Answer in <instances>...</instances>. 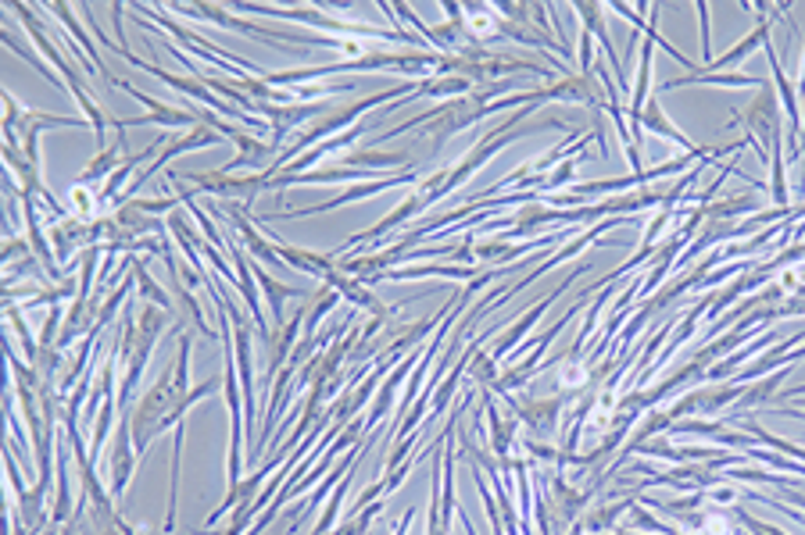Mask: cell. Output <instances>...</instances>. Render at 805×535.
<instances>
[{
	"label": "cell",
	"instance_id": "obj_4",
	"mask_svg": "<svg viewBox=\"0 0 805 535\" xmlns=\"http://www.w3.org/2000/svg\"><path fill=\"white\" fill-rule=\"evenodd\" d=\"M420 182V171H394V176H380L373 182H359V186H348L344 193H337L322 203H312V208H298V211H280V214H255V222H290V218H308V214H330L337 208H348V203H359V200H373L386 190H412V186Z\"/></svg>",
	"mask_w": 805,
	"mask_h": 535
},
{
	"label": "cell",
	"instance_id": "obj_23",
	"mask_svg": "<svg viewBox=\"0 0 805 535\" xmlns=\"http://www.w3.org/2000/svg\"><path fill=\"white\" fill-rule=\"evenodd\" d=\"M69 208H72V218H83V222H97V211H101L97 190H94V186L72 182V190H69Z\"/></svg>",
	"mask_w": 805,
	"mask_h": 535
},
{
	"label": "cell",
	"instance_id": "obj_25",
	"mask_svg": "<svg viewBox=\"0 0 805 535\" xmlns=\"http://www.w3.org/2000/svg\"><path fill=\"white\" fill-rule=\"evenodd\" d=\"M705 500L712 503V507H737L741 490H737L734 482H720V485H709V490H705Z\"/></svg>",
	"mask_w": 805,
	"mask_h": 535
},
{
	"label": "cell",
	"instance_id": "obj_14",
	"mask_svg": "<svg viewBox=\"0 0 805 535\" xmlns=\"http://www.w3.org/2000/svg\"><path fill=\"white\" fill-rule=\"evenodd\" d=\"M569 11L580 19L584 33H591L595 43L601 46V51H606V57L612 61V72L619 78V90L627 93V69H623V61H619L616 46H612V36H609V29H606V8H601V4H572ZM627 101H630V93H627Z\"/></svg>",
	"mask_w": 805,
	"mask_h": 535
},
{
	"label": "cell",
	"instance_id": "obj_27",
	"mask_svg": "<svg viewBox=\"0 0 805 535\" xmlns=\"http://www.w3.org/2000/svg\"><path fill=\"white\" fill-rule=\"evenodd\" d=\"M798 193L805 197V147H802V154H798Z\"/></svg>",
	"mask_w": 805,
	"mask_h": 535
},
{
	"label": "cell",
	"instance_id": "obj_18",
	"mask_svg": "<svg viewBox=\"0 0 805 535\" xmlns=\"http://www.w3.org/2000/svg\"><path fill=\"white\" fill-rule=\"evenodd\" d=\"M763 78L745 75V72H688L684 78H665V83L656 86V93L665 90H684V86H726V90H758Z\"/></svg>",
	"mask_w": 805,
	"mask_h": 535
},
{
	"label": "cell",
	"instance_id": "obj_17",
	"mask_svg": "<svg viewBox=\"0 0 805 535\" xmlns=\"http://www.w3.org/2000/svg\"><path fill=\"white\" fill-rule=\"evenodd\" d=\"M638 129H648V133H656V136H662V139H670V144H677L684 154H699L702 147L699 144H691V136H684L673 125V118L665 115V107H662V101H659V93H652V101L644 104V112H641V118H638Z\"/></svg>",
	"mask_w": 805,
	"mask_h": 535
},
{
	"label": "cell",
	"instance_id": "obj_9",
	"mask_svg": "<svg viewBox=\"0 0 805 535\" xmlns=\"http://www.w3.org/2000/svg\"><path fill=\"white\" fill-rule=\"evenodd\" d=\"M226 136H219L211 129V125H205L200 122L197 129L190 133V136H179V139H173V144H168L165 150H162V157L154 165H147V168H141V176H136L133 182H130V190H126V200H136V193L144 190V182L154 176V171H162L168 161H173V157H183V154H194V150H205V147H219Z\"/></svg>",
	"mask_w": 805,
	"mask_h": 535
},
{
	"label": "cell",
	"instance_id": "obj_13",
	"mask_svg": "<svg viewBox=\"0 0 805 535\" xmlns=\"http://www.w3.org/2000/svg\"><path fill=\"white\" fill-rule=\"evenodd\" d=\"M261 232L269 235V240L276 243V250H280V258L287 268H293V272H301V275H312V279H327L333 268H337V258L330 254H319V250H305V246H290L283 235H276L269 225H258Z\"/></svg>",
	"mask_w": 805,
	"mask_h": 535
},
{
	"label": "cell",
	"instance_id": "obj_20",
	"mask_svg": "<svg viewBox=\"0 0 805 535\" xmlns=\"http://www.w3.org/2000/svg\"><path fill=\"white\" fill-rule=\"evenodd\" d=\"M4 318H8V325H11V339L22 346V354H25V365L33 368L37 365V357H40V343L33 339V328L25 325V314H22V304H8L4 307Z\"/></svg>",
	"mask_w": 805,
	"mask_h": 535
},
{
	"label": "cell",
	"instance_id": "obj_16",
	"mask_svg": "<svg viewBox=\"0 0 805 535\" xmlns=\"http://www.w3.org/2000/svg\"><path fill=\"white\" fill-rule=\"evenodd\" d=\"M251 272H255V279H258V290L266 293V307H269V314H272V325L276 328H283L287 325V301H305V290H298V286H290V282H280V279H272L269 272H261V264H255L251 261Z\"/></svg>",
	"mask_w": 805,
	"mask_h": 535
},
{
	"label": "cell",
	"instance_id": "obj_24",
	"mask_svg": "<svg viewBox=\"0 0 805 535\" xmlns=\"http://www.w3.org/2000/svg\"><path fill=\"white\" fill-rule=\"evenodd\" d=\"M469 379L476 382V389H494L502 379V365L491 357V350H479L473 360H469Z\"/></svg>",
	"mask_w": 805,
	"mask_h": 535
},
{
	"label": "cell",
	"instance_id": "obj_1",
	"mask_svg": "<svg viewBox=\"0 0 805 535\" xmlns=\"http://www.w3.org/2000/svg\"><path fill=\"white\" fill-rule=\"evenodd\" d=\"M168 322H173V311H162L154 304H133L130 301L126 311H122V328L115 333L118 365H126V375H122V386H118L122 411H130L133 397L141 392L144 368L154 354V346H158V336L168 328Z\"/></svg>",
	"mask_w": 805,
	"mask_h": 535
},
{
	"label": "cell",
	"instance_id": "obj_26",
	"mask_svg": "<svg viewBox=\"0 0 805 535\" xmlns=\"http://www.w3.org/2000/svg\"><path fill=\"white\" fill-rule=\"evenodd\" d=\"M426 535H452V528L441 525V482L433 485V493H430V525H426Z\"/></svg>",
	"mask_w": 805,
	"mask_h": 535
},
{
	"label": "cell",
	"instance_id": "obj_10",
	"mask_svg": "<svg viewBox=\"0 0 805 535\" xmlns=\"http://www.w3.org/2000/svg\"><path fill=\"white\" fill-rule=\"evenodd\" d=\"M165 11L190 14V19H200V22H215V25L229 29V33H244V36H251V40H261V43L276 46V51H283V43L272 36V29H261V25L244 22L237 11H229L223 4H173V8H165Z\"/></svg>",
	"mask_w": 805,
	"mask_h": 535
},
{
	"label": "cell",
	"instance_id": "obj_15",
	"mask_svg": "<svg viewBox=\"0 0 805 535\" xmlns=\"http://www.w3.org/2000/svg\"><path fill=\"white\" fill-rule=\"evenodd\" d=\"M229 258H234V268H237V293L244 296L247 311H251V322L258 328L261 343H269L272 339V328H269L266 311H261V301H258V279L251 272V261L244 258V246H237V243H234V250H229Z\"/></svg>",
	"mask_w": 805,
	"mask_h": 535
},
{
	"label": "cell",
	"instance_id": "obj_21",
	"mask_svg": "<svg viewBox=\"0 0 805 535\" xmlns=\"http://www.w3.org/2000/svg\"><path fill=\"white\" fill-rule=\"evenodd\" d=\"M130 275H133V282H136V290H141L144 304H154V307H162V311H173V296H168V290H162L158 282L151 279L147 264H144L141 258H133Z\"/></svg>",
	"mask_w": 805,
	"mask_h": 535
},
{
	"label": "cell",
	"instance_id": "obj_5",
	"mask_svg": "<svg viewBox=\"0 0 805 535\" xmlns=\"http://www.w3.org/2000/svg\"><path fill=\"white\" fill-rule=\"evenodd\" d=\"M505 403L513 407V418L526 429V439L545 443L563 424V407L569 403V397H563V392H523V397L508 392Z\"/></svg>",
	"mask_w": 805,
	"mask_h": 535
},
{
	"label": "cell",
	"instance_id": "obj_12",
	"mask_svg": "<svg viewBox=\"0 0 805 535\" xmlns=\"http://www.w3.org/2000/svg\"><path fill=\"white\" fill-rule=\"evenodd\" d=\"M37 8H40V11H48V14H54V19H58L61 25H65V33L75 40V46H80V51L90 57V65L97 69V75H104L107 83L115 86V78H118V75L104 65V57H101V51H97V43L90 40V33L83 29V22H80V8H75V4H37Z\"/></svg>",
	"mask_w": 805,
	"mask_h": 535
},
{
	"label": "cell",
	"instance_id": "obj_7",
	"mask_svg": "<svg viewBox=\"0 0 805 535\" xmlns=\"http://www.w3.org/2000/svg\"><path fill=\"white\" fill-rule=\"evenodd\" d=\"M115 86L118 90H126L130 97L136 101V104H144L147 107V115H141V118H126V122H118V118H112V125L122 133V129H136V125H162V129H179V125H200V118H197V112H183V107H176V104H162V101H154V97H147L144 90H136L133 83H126V78H115Z\"/></svg>",
	"mask_w": 805,
	"mask_h": 535
},
{
	"label": "cell",
	"instance_id": "obj_28",
	"mask_svg": "<svg viewBox=\"0 0 805 535\" xmlns=\"http://www.w3.org/2000/svg\"><path fill=\"white\" fill-rule=\"evenodd\" d=\"M795 411H802V415H805V403H802V407H795Z\"/></svg>",
	"mask_w": 805,
	"mask_h": 535
},
{
	"label": "cell",
	"instance_id": "obj_3",
	"mask_svg": "<svg viewBox=\"0 0 805 535\" xmlns=\"http://www.w3.org/2000/svg\"><path fill=\"white\" fill-rule=\"evenodd\" d=\"M48 129H90L86 118H69V115H51L40 107H25L4 93V136L8 147H19L29 161L40 165V133Z\"/></svg>",
	"mask_w": 805,
	"mask_h": 535
},
{
	"label": "cell",
	"instance_id": "obj_22",
	"mask_svg": "<svg viewBox=\"0 0 805 535\" xmlns=\"http://www.w3.org/2000/svg\"><path fill=\"white\" fill-rule=\"evenodd\" d=\"M344 301V296H340L333 286H322V290H316L312 296H308V318H305V336H316V328H319V322L327 318V314Z\"/></svg>",
	"mask_w": 805,
	"mask_h": 535
},
{
	"label": "cell",
	"instance_id": "obj_11",
	"mask_svg": "<svg viewBox=\"0 0 805 535\" xmlns=\"http://www.w3.org/2000/svg\"><path fill=\"white\" fill-rule=\"evenodd\" d=\"M322 286H333L351 307H362L365 314H373V318H380V322H394V314H398V307H401V304L386 307V304L380 301V296L365 286L362 279H354V275H348V272H340V268H333V272H330L327 279H322Z\"/></svg>",
	"mask_w": 805,
	"mask_h": 535
},
{
	"label": "cell",
	"instance_id": "obj_8",
	"mask_svg": "<svg viewBox=\"0 0 805 535\" xmlns=\"http://www.w3.org/2000/svg\"><path fill=\"white\" fill-rule=\"evenodd\" d=\"M136 447H133V429H130V415L122 411L118 418V429H115V439H112V458H107V490L112 496L122 503L126 500V490L133 482V471H136Z\"/></svg>",
	"mask_w": 805,
	"mask_h": 535
},
{
	"label": "cell",
	"instance_id": "obj_2",
	"mask_svg": "<svg viewBox=\"0 0 805 535\" xmlns=\"http://www.w3.org/2000/svg\"><path fill=\"white\" fill-rule=\"evenodd\" d=\"M726 129H745L749 139L755 144V154L758 161L770 168V154L784 147V112H781V101H777V90H773L770 78H763L755 90V97L749 101V107H741V112L731 118Z\"/></svg>",
	"mask_w": 805,
	"mask_h": 535
},
{
	"label": "cell",
	"instance_id": "obj_19",
	"mask_svg": "<svg viewBox=\"0 0 805 535\" xmlns=\"http://www.w3.org/2000/svg\"><path fill=\"white\" fill-rule=\"evenodd\" d=\"M741 214H758V203L752 193H741V197H731V200H712L705 203V222H737Z\"/></svg>",
	"mask_w": 805,
	"mask_h": 535
},
{
	"label": "cell",
	"instance_id": "obj_6",
	"mask_svg": "<svg viewBox=\"0 0 805 535\" xmlns=\"http://www.w3.org/2000/svg\"><path fill=\"white\" fill-rule=\"evenodd\" d=\"M587 272H591V261H584V264H577V268H572V272L559 282V286H555L548 296H540V301L537 304H530V311H526L523 314V318H516L513 325H505L502 328V333H498V339H494V346H491V357L494 360H498V365H502V360L508 357V354H516L519 350V346L526 343V336H530V328L540 322V318H545V311L555 304V301H563V296L569 293V286H572V282H577L580 275H587Z\"/></svg>",
	"mask_w": 805,
	"mask_h": 535
}]
</instances>
